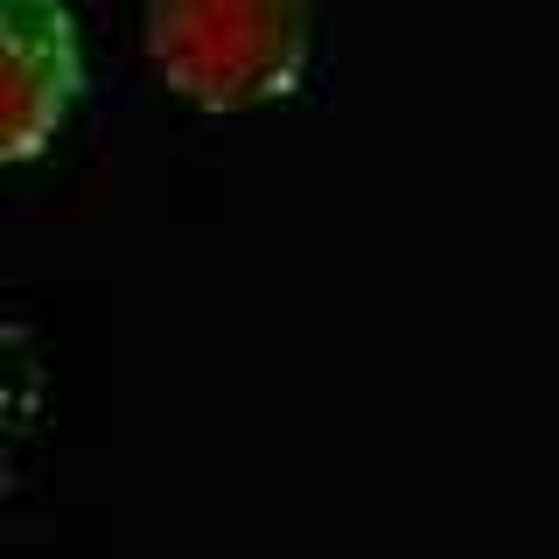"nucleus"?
Returning <instances> with one entry per match:
<instances>
[{
	"mask_svg": "<svg viewBox=\"0 0 559 559\" xmlns=\"http://www.w3.org/2000/svg\"><path fill=\"white\" fill-rule=\"evenodd\" d=\"M0 49H8V162H35L63 133L84 92V35L70 0H0Z\"/></svg>",
	"mask_w": 559,
	"mask_h": 559,
	"instance_id": "nucleus-2",
	"label": "nucleus"
},
{
	"mask_svg": "<svg viewBox=\"0 0 559 559\" xmlns=\"http://www.w3.org/2000/svg\"><path fill=\"white\" fill-rule=\"evenodd\" d=\"M147 70L203 112L294 98L314 57V0H147Z\"/></svg>",
	"mask_w": 559,
	"mask_h": 559,
	"instance_id": "nucleus-1",
	"label": "nucleus"
}]
</instances>
